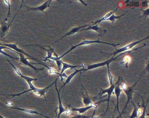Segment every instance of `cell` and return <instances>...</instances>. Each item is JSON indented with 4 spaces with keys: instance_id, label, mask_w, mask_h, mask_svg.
Returning <instances> with one entry per match:
<instances>
[{
    "instance_id": "obj_1",
    "label": "cell",
    "mask_w": 149,
    "mask_h": 118,
    "mask_svg": "<svg viewBox=\"0 0 149 118\" xmlns=\"http://www.w3.org/2000/svg\"><path fill=\"white\" fill-rule=\"evenodd\" d=\"M97 43L108 44V45H111V46H113L114 47H116L118 45H120V43L116 44V43H109L101 41H99V40H84L83 41L79 43V44H77V45H75V46L72 45L71 48L69 50H68L65 54H63L61 56H57V57H56V56H52L51 58H50L49 60H51L55 61H56V60H61L64 56L66 55V54L71 52L72 50H74L77 47H79V46L89 45V44H92V43Z\"/></svg>"
},
{
    "instance_id": "obj_2",
    "label": "cell",
    "mask_w": 149,
    "mask_h": 118,
    "mask_svg": "<svg viewBox=\"0 0 149 118\" xmlns=\"http://www.w3.org/2000/svg\"><path fill=\"white\" fill-rule=\"evenodd\" d=\"M59 77L52 84H50L49 86H48L47 87L43 89H40L36 88V87L35 86H34L33 84L32 83V82H27L29 86V89L28 90H26V91H24V92H22V93H20L19 94H16L14 95H8V96H12L13 97H14L15 96H20L21 95L25 93H27V92H30V91H32L35 93V94L36 95H39L40 96H44L45 97V99L46 100V96H45V94L46 93H47V91L48 89L50 87H51L52 85H54V84L56 82H57V80H58Z\"/></svg>"
},
{
    "instance_id": "obj_3",
    "label": "cell",
    "mask_w": 149,
    "mask_h": 118,
    "mask_svg": "<svg viewBox=\"0 0 149 118\" xmlns=\"http://www.w3.org/2000/svg\"><path fill=\"white\" fill-rule=\"evenodd\" d=\"M146 44H145L143 46H141V47H139L137 48L134 49H132L131 50H129V51H126V52H123V53H121V54H118V56H115L114 57H111V58L109 59V60H107L103 62H99V63H95V64H92V65H89L88 66L87 68L84 69V71H87V70H91V69H94L97 68L99 67H103V66H104V65H107L108 63H110L111 62L115 60L116 59H117L118 57L121 56L125 54H127V53H130L132 51H135V50H137V49H139L145 46H146Z\"/></svg>"
},
{
    "instance_id": "obj_4",
    "label": "cell",
    "mask_w": 149,
    "mask_h": 118,
    "mask_svg": "<svg viewBox=\"0 0 149 118\" xmlns=\"http://www.w3.org/2000/svg\"><path fill=\"white\" fill-rule=\"evenodd\" d=\"M148 38H149V36H147L146 38H143V39L140 40H138L137 41L133 42L131 43H129V44L125 45V46L121 48L118 49H117V50H116V51H114V52L112 53L108 54V53H103V52H102V53H103V54H106L111 55H112V57H114L116 56V55L117 54H121V53H123V52H126V51H128V50H130V49L133 48L137 44L140 43V42L143 41L144 40H146V39H148Z\"/></svg>"
},
{
    "instance_id": "obj_5",
    "label": "cell",
    "mask_w": 149,
    "mask_h": 118,
    "mask_svg": "<svg viewBox=\"0 0 149 118\" xmlns=\"http://www.w3.org/2000/svg\"><path fill=\"white\" fill-rule=\"evenodd\" d=\"M3 46H5V47H8L13 49V50H14L15 52L21 53V54H23L24 55L28 57L31 58L32 60H34L38 62H40V60H38V59H36V58L31 56H30V55L29 54H27L24 50L18 47L16 44H12V43H3Z\"/></svg>"
},
{
    "instance_id": "obj_6",
    "label": "cell",
    "mask_w": 149,
    "mask_h": 118,
    "mask_svg": "<svg viewBox=\"0 0 149 118\" xmlns=\"http://www.w3.org/2000/svg\"><path fill=\"white\" fill-rule=\"evenodd\" d=\"M15 53H17V54H18L19 55V60L22 63H23L24 65L30 67L32 68L34 70H35L36 72H37L38 70H44V67L41 68H36V67L34 66L33 64H32V63H30V62L28 60V58L25 57V55H23V54L16 52H15Z\"/></svg>"
},
{
    "instance_id": "obj_7",
    "label": "cell",
    "mask_w": 149,
    "mask_h": 118,
    "mask_svg": "<svg viewBox=\"0 0 149 118\" xmlns=\"http://www.w3.org/2000/svg\"><path fill=\"white\" fill-rule=\"evenodd\" d=\"M37 46V47H40L42 48L43 49H44V50H45L46 51H47V56H46V57H44V59H43V60H42L43 61L45 62H46L47 60L50 61V60H49V59H50V58H51V57L53 56V53H54L55 54L56 56V57L58 56L55 53L54 49L52 48H51V47H50V46H48V47L49 48V49H46L45 48H44L43 46H40V45H34V44H32V45H30H30H25V46H24V47H27V46Z\"/></svg>"
},
{
    "instance_id": "obj_8",
    "label": "cell",
    "mask_w": 149,
    "mask_h": 118,
    "mask_svg": "<svg viewBox=\"0 0 149 118\" xmlns=\"http://www.w3.org/2000/svg\"><path fill=\"white\" fill-rule=\"evenodd\" d=\"M117 82L116 83H113L111 86H110L109 88L106 89H102V93H101V95H103L105 93H107L108 95V99H107V101H108V106H107V110L106 112H107L108 108H109V102L110 100L112 94H114V89H115V87L116 85Z\"/></svg>"
},
{
    "instance_id": "obj_9",
    "label": "cell",
    "mask_w": 149,
    "mask_h": 118,
    "mask_svg": "<svg viewBox=\"0 0 149 118\" xmlns=\"http://www.w3.org/2000/svg\"><path fill=\"white\" fill-rule=\"evenodd\" d=\"M52 1H46L44 3L42 4L40 6L37 7H30L26 5H24V6L28 8L29 9L33 10V11H41V12H44V10L46 9L49 7L50 3Z\"/></svg>"
},
{
    "instance_id": "obj_10",
    "label": "cell",
    "mask_w": 149,
    "mask_h": 118,
    "mask_svg": "<svg viewBox=\"0 0 149 118\" xmlns=\"http://www.w3.org/2000/svg\"><path fill=\"white\" fill-rule=\"evenodd\" d=\"M120 77L118 79V81L117 82V84L116 85V87H115V89H114V94L116 95V97L117 100V108L118 111V113L119 114H120V111H119V96H120V95H121V93H122V90L121 89L120 87Z\"/></svg>"
},
{
    "instance_id": "obj_11",
    "label": "cell",
    "mask_w": 149,
    "mask_h": 118,
    "mask_svg": "<svg viewBox=\"0 0 149 118\" xmlns=\"http://www.w3.org/2000/svg\"><path fill=\"white\" fill-rule=\"evenodd\" d=\"M143 73L141 75V76H140V78L136 82V83H135L134 85L132 86H128V87L126 89L124 90V92L126 94V95H127V102L126 103V105H125V107L124 108L123 110V112L124 109L126 108V107H127V105H128V103H129V101H130V100L132 98V93H133V88H134V86H136V84L137 82L139 81V80H140V78H141V76L143 75Z\"/></svg>"
},
{
    "instance_id": "obj_12",
    "label": "cell",
    "mask_w": 149,
    "mask_h": 118,
    "mask_svg": "<svg viewBox=\"0 0 149 118\" xmlns=\"http://www.w3.org/2000/svg\"><path fill=\"white\" fill-rule=\"evenodd\" d=\"M89 25L90 24H86V25H83V26H79V27H75L73 28L71 30H70L68 33H67L66 34L64 35L63 36H62L61 38H60L59 40L56 41L53 44L56 43L57 42L59 41V40H61V39H62L63 38H64V37H66V36H68L71 35H73L74 34H75V33H77V32H78V31H80V30H81V29H83L86 27H88Z\"/></svg>"
},
{
    "instance_id": "obj_13",
    "label": "cell",
    "mask_w": 149,
    "mask_h": 118,
    "mask_svg": "<svg viewBox=\"0 0 149 118\" xmlns=\"http://www.w3.org/2000/svg\"><path fill=\"white\" fill-rule=\"evenodd\" d=\"M61 62L62 63V67L61 69V72L60 73V75L64 73L65 70H67L68 69H74L76 68L77 67H85V64H82L81 65H78V66H74V65H70V64H68L67 62H63V61L61 60Z\"/></svg>"
},
{
    "instance_id": "obj_14",
    "label": "cell",
    "mask_w": 149,
    "mask_h": 118,
    "mask_svg": "<svg viewBox=\"0 0 149 118\" xmlns=\"http://www.w3.org/2000/svg\"><path fill=\"white\" fill-rule=\"evenodd\" d=\"M56 83H56V82L55 84L57 94H58V99H59V107H58V108H56V109H59V113H58V115H57V117L56 118H60L61 115L65 112L66 110L64 108L62 103L61 99V96H60V91H59L58 89H57Z\"/></svg>"
},
{
    "instance_id": "obj_15",
    "label": "cell",
    "mask_w": 149,
    "mask_h": 118,
    "mask_svg": "<svg viewBox=\"0 0 149 118\" xmlns=\"http://www.w3.org/2000/svg\"><path fill=\"white\" fill-rule=\"evenodd\" d=\"M93 30L94 31H96V32H98V33H105L107 32V30H105V29L101 28V27L98 26V24H91L90 25L89 27L86 28H84L83 29L80 30V31H84V30Z\"/></svg>"
},
{
    "instance_id": "obj_16",
    "label": "cell",
    "mask_w": 149,
    "mask_h": 118,
    "mask_svg": "<svg viewBox=\"0 0 149 118\" xmlns=\"http://www.w3.org/2000/svg\"><path fill=\"white\" fill-rule=\"evenodd\" d=\"M84 68H85V67L80 69H74L75 71V72H74V73H71V74L69 76H68V77H67V79H66L65 82H63V86H62V87L61 88V89L62 88V87H63V89H64L65 86L70 82L71 81V80H72V79L74 78V76L75 75H76L77 73H80V72H81V71H84ZM61 89H60V90H61Z\"/></svg>"
},
{
    "instance_id": "obj_17",
    "label": "cell",
    "mask_w": 149,
    "mask_h": 118,
    "mask_svg": "<svg viewBox=\"0 0 149 118\" xmlns=\"http://www.w3.org/2000/svg\"><path fill=\"white\" fill-rule=\"evenodd\" d=\"M10 107L13 109H17V110H20V111H22V112H25V113H28L32 114H37L40 115H42V116H44L45 117H47V118H50V117H48V116H46L36 111H34V110H30V109H25V108H19L13 107L10 106Z\"/></svg>"
},
{
    "instance_id": "obj_18",
    "label": "cell",
    "mask_w": 149,
    "mask_h": 118,
    "mask_svg": "<svg viewBox=\"0 0 149 118\" xmlns=\"http://www.w3.org/2000/svg\"><path fill=\"white\" fill-rule=\"evenodd\" d=\"M93 108V106L90 105L84 107L78 108H72L71 109V111L74 112H77L79 113V114H82L84 113L86 111L88 110L89 109Z\"/></svg>"
},
{
    "instance_id": "obj_19",
    "label": "cell",
    "mask_w": 149,
    "mask_h": 118,
    "mask_svg": "<svg viewBox=\"0 0 149 118\" xmlns=\"http://www.w3.org/2000/svg\"><path fill=\"white\" fill-rule=\"evenodd\" d=\"M118 9V8H116V9L115 10H114V11H111V12H109V13H107V14H106V15H105V16H103L102 17V18H101V19H99V20H97V21H96L94 22H92V23H93V24L95 25V24H99V23H100L102 22V21H106L107 20V19H108V18H109V17H110V16H111V15L112 14H114V12H115V11H116V10H117Z\"/></svg>"
},
{
    "instance_id": "obj_20",
    "label": "cell",
    "mask_w": 149,
    "mask_h": 118,
    "mask_svg": "<svg viewBox=\"0 0 149 118\" xmlns=\"http://www.w3.org/2000/svg\"><path fill=\"white\" fill-rule=\"evenodd\" d=\"M10 49V50L14 51V52H15V51L14 50L11 49L9 48L8 47H5V46H0V54H2L6 56H8V57H10V58H12V59H15V60H19V57H14V56L8 54L7 53H6V52H4V51H3V49Z\"/></svg>"
},
{
    "instance_id": "obj_21",
    "label": "cell",
    "mask_w": 149,
    "mask_h": 118,
    "mask_svg": "<svg viewBox=\"0 0 149 118\" xmlns=\"http://www.w3.org/2000/svg\"><path fill=\"white\" fill-rule=\"evenodd\" d=\"M127 12H128V11H127L125 14H123L119 16H116L114 14H113L109 18L107 19L106 21H109L111 22L114 23L116 19L121 18V17H122V16L125 15V14H126Z\"/></svg>"
},
{
    "instance_id": "obj_22",
    "label": "cell",
    "mask_w": 149,
    "mask_h": 118,
    "mask_svg": "<svg viewBox=\"0 0 149 118\" xmlns=\"http://www.w3.org/2000/svg\"><path fill=\"white\" fill-rule=\"evenodd\" d=\"M109 64L110 63H108L107 64V68H108V78H109V81L110 86H111V85L113 84V75H112L109 69Z\"/></svg>"
},
{
    "instance_id": "obj_23",
    "label": "cell",
    "mask_w": 149,
    "mask_h": 118,
    "mask_svg": "<svg viewBox=\"0 0 149 118\" xmlns=\"http://www.w3.org/2000/svg\"><path fill=\"white\" fill-rule=\"evenodd\" d=\"M132 102L133 106H134V110H133V112H132L131 115L130 116V118H137L139 116L138 113V107L136 106V105H135V104L132 101Z\"/></svg>"
},
{
    "instance_id": "obj_24",
    "label": "cell",
    "mask_w": 149,
    "mask_h": 118,
    "mask_svg": "<svg viewBox=\"0 0 149 118\" xmlns=\"http://www.w3.org/2000/svg\"><path fill=\"white\" fill-rule=\"evenodd\" d=\"M131 57L130 56L128 55L125 56L124 58L123 61L122 62H121L120 64H123L125 63L126 68H128V64H129V62L131 61Z\"/></svg>"
},
{
    "instance_id": "obj_25",
    "label": "cell",
    "mask_w": 149,
    "mask_h": 118,
    "mask_svg": "<svg viewBox=\"0 0 149 118\" xmlns=\"http://www.w3.org/2000/svg\"><path fill=\"white\" fill-rule=\"evenodd\" d=\"M19 75L20 76V77L23 78V79H25L26 81L27 82H32L33 81H36L38 80V79H36V78H32V77H29V76H25V75L22 74L21 73Z\"/></svg>"
},
{
    "instance_id": "obj_26",
    "label": "cell",
    "mask_w": 149,
    "mask_h": 118,
    "mask_svg": "<svg viewBox=\"0 0 149 118\" xmlns=\"http://www.w3.org/2000/svg\"><path fill=\"white\" fill-rule=\"evenodd\" d=\"M4 2L8 6V13L7 16L6 17V19H5V21H4L6 22L8 21V16H9V15L10 14V12H11V10H10V8H11V4H10V1L9 0L8 1H4Z\"/></svg>"
},
{
    "instance_id": "obj_27",
    "label": "cell",
    "mask_w": 149,
    "mask_h": 118,
    "mask_svg": "<svg viewBox=\"0 0 149 118\" xmlns=\"http://www.w3.org/2000/svg\"><path fill=\"white\" fill-rule=\"evenodd\" d=\"M148 102H149V101L147 102V104L144 107V108L143 111V113L142 114V115L139 116V118H146V107H147V105L148 104Z\"/></svg>"
},
{
    "instance_id": "obj_28",
    "label": "cell",
    "mask_w": 149,
    "mask_h": 118,
    "mask_svg": "<svg viewBox=\"0 0 149 118\" xmlns=\"http://www.w3.org/2000/svg\"><path fill=\"white\" fill-rule=\"evenodd\" d=\"M90 116H85L84 115L81 114L76 115L70 118H90Z\"/></svg>"
},
{
    "instance_id": "obj_29",
    "label": "cell",
    "mask_w": 149,
    "mask_h": 118,
    "mask_svg": "<svg viewBox=\"0 0 149 118\" xmlns=\"http://www.w3.org/2000/svg\"><path fill=\"white\" fill-rule=\"evenodd\" d=\"M56 64H57V66H58V70H61V67L62 63L61 62V60H56Z\"/></svg>"
},
{
    "instance_id": "obj_30",
    "label": "cell",
    "mask_w": 149,
    "mask_h": 118,
    "mask_svg": "<svg viewBox=\"0 0 149 118\" xmlns=\"http://www.w3.org/2000/svg\"><path fill=\"white\" fill-rule=\"evenodd\" d=\"M71 112H72V111H71V109H67L65 111V114L67 115H69L71 114Z\"/></svg>"
},
{
    "instance_id": "obj_31",
    "label": "cell",
    "mask_w": 149,
    "mask_h": 118,
    "mask_svg": "<svg viewBox=\"0 0 149 118\" xmlns=\"http://www.w3.org/2000/svg\"><path fill=\"white\" fill-rule=\"evenodd\" d=\"M0 46H3V43H1V41H0Z\"/></svg>"
},
{
    "instance_id": "obj_32",
    "label": "cell",
    "mask_w": 149,
    "mask_h": 118,
    "mask_svg": "<svg viewBox=\"0 0 149 118\" xmlns=\"http://www.w3.org/2000/svg\"><path fill=\"white\" fill-rule=\"evenodd\" d=\"M0 118H5V117H3V116H2V115H0Z\"/></svg>"
},
{
    "instance_id": "obj_33",
    "label": "cell",
    "mask_w": 149,
    "mask_h": 118,
    "mask_svg": "<svg viewBox=\"0 0 149 118\" xmlns=\"http://www.w3.org/2000/svg\"><path fill=\"white\" fill-rule=\"evenodd\" d=\"M120 118V115H118V116L117 117H116V118Z\"/></svg>"
},
{
    "instance_id": "obj_34",
    "label": "cell",
    "mask_w": 149,
    "mask_h": 118,
    "mask_svg": "<svg viewBox=\"0 0 149 118\" xmlns=\"http://www.w3.org/2000/svg\"><path fill=\"white\" fill-rule=\"evenodd\" d=\"M120 118H122V116H121V117H120Z\"/></svg>"
}]
</instances>
